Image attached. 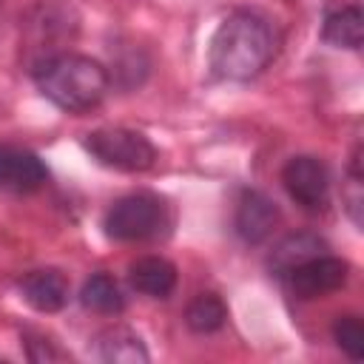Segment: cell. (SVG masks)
Returning a JSON list of instances; mask_svg holds the SVG:
<instances>
[{"mask_svg":"<svg viewBox=\"0 0 364 364\" xmlns=\"http://www.w3.org/2000/svg\"><path fill=\"white\" fill-rule=\"evenodd\" d=\"M48 182L46 162L17 145H0V191L34 193Z\"/></svg>","mask_w":364,"mask_h":364,"instance_id":"ba28073f","label":"cell"},{"mask_svg":"<svg viewBox=\"0 0 364 364\" xmlns=\"http://www.w3.org/2000/svg\"><path fill=\"white\" fill-rule=\"evenodd\" d=\"M85 151L100 165L125 173H142L156 162L154 142L131 128H97L85 134Z\"/></svg>","mask_w":364,"mask_h":364,"instance_id":"5b68a950","label":"cell"},{"mask_svg":"<svg viewBox=\"0 0 364 364\" xmlns=\"http://www.w3.org/2000/svg\"><path fill=\"white\" fill-rule=\"evenodd\" d=\"M228 321V304L216 293H199L185 307V324L193 333H216Z\"/></svg>","mask_w":364,"mask_h":364,"instance_id":"2e32d148","label":"cell"},{"mask_svg":"<svg viewBox=\"0 0 364 364\" xmlns=\"http://www.w3.org/2000/svg\"><path fill=\"white\" fill-rule=\"evenodd\" d=\"M20 293L37 313H57L68 301V279L54 267H40L20 279Z\"/></svg>","mask_w":364,"mask_h":364,"instance_id":"30bf717a","label":"cell"},{"mask_svg":"<svg viewBox=\"0 0 364 364\" xmlns=\"http://www.w3.org/2000/svg\"><path fill=\"white\" fill-rule=\"evenodd\" d=\"M23 344H26V355L31 361H65L68 358V353L60 350L57 341H51L43 333H34V330H26L23 333Z\"/></svg>","mask_w":364,"mask_h":364,"instance_id":"ac0fdd59","label":"cell"},{"mask_svg":"<svg viewBox=\"0 0 364 364\" xmlns=\"http://www.w3.org/2000/svg\"><path fill=\"white\" fill-rule=\"evenodd\" d=\"M321 37L336 46V48H361V40H364V17H361V9L358 6H341L336 11H330L324 17V26H321Z\"/></svg>","mask_w":364,"mask_h":364,"instance_id":"5bb4252c","label":"cell"},{"mask_svg":"<svg viewBox=\"0 0 364 364\" xmlns=\"http://www.w3.org/2000/svg\"><path fill=\"white\" fill-rule=\"evenodd\" d=\"M40 94L68 114H85L108 94V71L102 63L85 54H60L31 71Z\"/></svg>","mask_w":364,"mask_h":364,"instance_id":"7a4b0ae2","label":"cell"},{"mask_svg":"<svg viewBox=\"0 0 364 364\" xmlns=\"http://www.w3.org/2000/svg\"><path fill=\"white\" fill-rule=\"evenodd\" d=\"M80 301H82V307H88L94 313H105V316H114V313H119L125 307V296H122L119 284L108 273L88 276L82 290H80Z\"/></svg>","mask_w":364,"mask_h":364,"instance_id":"9a60e30c","label":"cell"},{"mask_svg":"<svg viewBox=\"0 0 364 364\" xmlns=\"http://www.w3.org/2000/svg\"><path fill=\"white\" fill-rule=\"evenodd\" d=\"M347 273H350V264L344 259L318 253V256L301 262L299 267H293L282 282H287V287L299 299H318V296H327V293L344 287Z\"/></svg>","mask_w":364,"mask_h":364,"instance_id":"52a82bcc","label":"cell"},{"mask_svg":"<svg viewBox=\"0 0 364 364\" xmlns=\"http://www.w3.org/2000/svg\"><path fill=\"white\" fill-rule=\"evenodd\" d=\"M333 338L353 361L364 355V324L358 316H338L333 321Z\"/></svg>","mask_w":364,"mask_h":364,"instance_id":"e0dca14e","label":"cell"},{"mask_svg":"<svg viewBox=\"0 0 364 364\" xmlns=\"http://www.w3.org/2000/svg\"><path fill=\"white\" fill-rule=\"evenodd\" d=\"M282 185L304 210H321L330 193V173L316 156H293L282 168Z\"/></svg>","mask_w":364,"mask_h":364,"instance_id":"8992f818","label":"cell"},{"mask_svg":"<svg viewBox=\"0 0 364 364\" xmlns=\"http://www.w3.org/2000/svg\"><path fill=\"white\" fill-rule=\"evenodd\" d=\"M276 54V37L264 17L256 11H233L228 14L208 51L210 71L222 80H253L267 68V63Z\"/></svg>","mask_w":364,"mask_h":364,"instance_id":"6da1fadb","label":"cell"},{"mask_svg":"<svg viewBox=\"0 0 364 364\" xmlns=\"http://www.w3.org/2000/svg\"><path fill=\"white\" fill-rule=\"evenodd\" d=\"M0 20H3V0H0Z\"/></svg>","mask_w":364,"mask_h":364,"instance_id":"d6986e66","label":"cell"},{"mask_svg":"<svg viewBox=\"0 0 364 364\" xmlns=\"http://www.w3.org/2000/svg\"><path fill=\"white\" fill-rule=\"evenodd\" d=\"M318 253H327V242L324 239H318L316 233H290L273 247V253L267 256V267L279 279H284L293 267H299L301 262H307V259H313Z\"/></svg>","mask_w":364,"mask_h":364,"instance_id":"7c38bea8","label":"cell"},{"mask_svg":"<svg viewBox=\"0 0 364 364\" xmlns=\"http://www.w3.org/2000/svg\"><path fill=\"white\" fill-rule=\"evenodd\" d=\"M168 228V208L154 193H128L117 199L105 216L102 230L114 242H145Z\"/></svg>","mask_w":364,"mask_h":364,"instance_id":"277c9868","label":"cell"},{"mask_svg":"<svg viewBox=\"0 0 364 364\" xmlns=\"http://www.w3.org/2000/svg\"><path fill=\"white\" fill-rule=\"evenodd\" d=\"M276 222H279V208L273 205L270 196H264L262 191L242 193V199L236 205V216H233V228L242 242H247V245L264 242L273 233Z\"/></svg>","mask_w":364,"mask_h":364,"instance_id":"9c48e42d","label":"cell"},{"mask_svg":"<svg viewBox=\"0 0 364 364\" xmlns=\"http://www.w3.org/2000/svg\"><path fill=\"white\" fill-rule=\"evenodd\" d=\"M80 31V14L71 0H34L20 23V60L26 71L68 51Z\"/></svg>","mask_w":364,"mask_h":364,"instance_id":"3957f363","label":"cell"},{"mask_svg":"<svg viewBox=\"0 0 364 364\" xmlns=\"http://www.w3.org/2000/svg\"><path fill=\"white\" fill-rule=\"evenodd\" d=\"M131 287L151 299H165L176 287V267L162 256H139L128 267Z\"/></svg>","mask_w":364,"mask_h":364,"instance_id":"8fae6325","label":"cell"},{"mask_svg":"<svg viewBox=\"0 0 364 364\" xmlns=\"http://www.w3.org/2000/svg\"><path fill=\"white\" fill-rule=\"evenodd\" d=\"M97 355L108 364H145L148 350L142 338L128 327H108L97 338Z\"/></svg>","mask_w":364,"mask_h":364,"instance_id":"4fadbf2b","label":"cell"}]
</instances>
